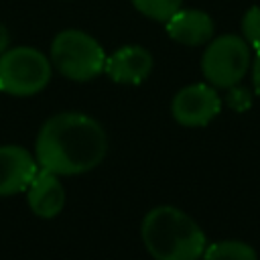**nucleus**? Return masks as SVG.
<instances>
[{
	"label": "nucleus",
	"mask_w": 260,
	"mask_h": 260,
	"mask_svg": "<svg viewBox=\"0 0 260 260\" xmlns=\"http://www.w3.org/2000/svg\"><path fill=\"white\" fill-rule=\"evenodd\" d=\"M108 134L83 112H61L43 122L35 140V158L41 169L59 177L81 175L106 158Z\"/></svg>",
	"instance_id": "f257e3e1"
},
{
	"label": "nucleus",
	"mask_w": 260,
	"mask_h": 260,
	"mask_svg": "<svg viewBox=\"0 0 260 260\" xmlns=\"http://www.w3.org/2000/svg\"><path fill=\"white\" fill-rule=\"evenodd\" d=\"M140 238L154 260H199L207 246L199 223L175 205H156L146 211Z\"/></svg>",
	"instance_id": "f03ea898"
},
{
	"label": "nucleus",
	"mask_w": 260,
	"mask_h": 260,
	"mask_svg": "<svg viewBox=\"0 0 260 260\" xmlns=\"http://www.w3.org/2000/svg\"><path fill=\"white\" fill-rule=\"evenodd\" d=\"M53 67L71 81H91L104 73L106 51L87 32L79 28H65L55 35L49 51Z\"/></svg>",
	"instance_id": "7ed1b4c3"
},
{
	"label": "nucleus",
	"mask_w": 260,
	"mask_h": 260,
	"mask_svg": "<svg viewBox=\"0 0 260 260\" xmlns=\"http://www.w3.org/2000/svg\"><path fill=\"white\" fill-rule=\"evenodd\" d=\"M53 75L51 59L35 47H12L0 55V91L28 98L43 91Z\"/></svg>",
	"instance_id": "20e7f679"
},
{
	"label": "nucleus",
	"mask_w": 260,
	"mask_h": 260,
	"mask_svg": "<svg viewBox=\"0 0 260 260\" xmlns=\"http://www.w3.org/2000/svg\"><path fill=\"white\" fill-rule=\"evenodd\" d=\"M252 63V49L240 35H221L207 43L201 57V71L209 85L228 89L238 85Z\"/></svg>",
	"instance_id": "39448f33"
},
{
	"label": "nucleus",
	"mask_w": 260,
	"mask_h": 260,
	"mask_svg": "<svg viewBox=\"0 0 260 260\" xmlns=\"http://www.w3.org/2000/svg\"><path fill=\"white\" fill-rule=\"evenodd\" d=\"M221 110L217 87L209 83H191L179 89L171 102V116L177 124L187 128L207 126Z\"/></svg>",
	"instance_id": "423d86ee"
},
{
	"label": "nucleus",
	"mask_w": 260,
	"mask_h": 260,
	"mask_svg": "<svg viewBox=\"0 0 260 260\" xmlns=\"http://www.w3.org/2000/svg\"><path fill=\"white\" fill-rule=\"evenodd\" d=\"M39 171V162L30 150L18 144L0 146V197L24 193Z\"/></svg>",
	"instance_id": "0eeeda50"
},
{
	"label": "nucleus",
	"mask_w": 260,
	"mask_h": 260,
	"mask_svg": "<svg viewBox=\"0 0 260 260\" xmlns=\"http://www.w3.org/2000/svg\"><path fill=\"white\" fill-rule=\"evenodd\" d=\"M152 55L140 45H124L106 57L104 73L120 85H138L152 71Z\"/></svg>",
	"instance_id": "6e6552de"
},
{
	"label": "nucleus",
	"mask_w": 260,
	"mask_h": 260,
	"mask_svg": "<svg viewBox=\"0 0 260 260\" xmlns=\"http://www.w3.org/2000/svg\"><path fill=\"white\" fill-rule=\"evenodd\" d=\"M24 195H26L28 209L41 219L57 217L63 211L65 199H67L61 177L47 169H41V167H39L37 175L32 177V181L28 183Z\"/></svg>",
	"instance_id": "1a4fd4ad"
},
{
	"label": "nucleus",
	"mask_w": 260,
	"mask_h": 260,
	"mask_svg": "<svg viewBox=\"0 0 260 260\" xmlns=\"http://www.w3.org/2000/svg\"><path fill=\"white\" fill-rule=\"evenodd\" d=\"M167 35L187 47H199L207 45L213 39L215 24L213 18L197 8H179L167 22H165Z\"/></svg>",
	"instance_id": "9d476101"
},
{
	"label": "nucleus",
	"mask_w": 260,
	"mask_h": 260,
	"mask_svg": "<svg viewBox=\"0 0 260 260\" xmlns=\"http://www.w3.org/2000/svg\"><path fill=\"white\" fill-rule=\"evenodd\" d=\"M203 260H258L256 250L242 240H219L207 244L203 250Z\"/></svg>",
	"instance_id": "9b49d317"
},
{
	"label": "nucleus",
	"mask_w": 260,
	"mask_h": 260,
	"mask_svg": "<svg viewBox=\"0 0 260 260\" xmlns=\"http://www.w3.org/2000/svg\"><path fill=\"white\" fill-rule=\"evenodd\" d=\"M130 2L140 14L156 22H167L183 6V0H130Z\"/></svg>",
	"instance_id": "f8f14e48"
},
{
	"label": "nucleus",
	"mask_w": 260,
	"mask_h": 260,
	"mask_svg": "<svg viewBox=\"0 0 260 260\" xmlns=\"http://www.w3.org/2000/svg\"><path fill=\"white\" fill-rule=\"evenodd\" d=\"M242 37L250 49L260 51V6H250L242 16Z\"/></svg>",
	"instance_id": "ddd939ff"
},
{
	"label": "nucleus",
	"mask_w": 260,
	"mask_h": 260,
	"mask_svg": "<svg viewBox=\"0 0 260 260\" xmlns=\"http://www.w3.org/2000/svg\"><path fill=\"white\" fill-rule=\"evenodd\" d=\"M228 106L234 108L236 112H246L250 106H252V93L248 87H242L240 83L238 85H232L228 87Z\"/></svg>",
	"instance_id": "4468645a"
},
{
	"label": "nucleus",
	"mask_w": 260,
	"mask_h": 260,
	"mask_svg": "<svg viewBox=\"0 0 260 260\" xmlns=\"http://www.w3.org/2000/svg\"><path fill=\"white\" fill-rule=\"evenodd\" d=\"M252 85H254V93L260 98V51H256V57L252 63Z\"/></svg>",
	"instance_id": "2eb2a0df"
},
{
	"label": "nucleus",
	"mask_w": 260,
	"mask_h": 260,
	"mask_svg": "<svg viewBox=\"0 0 260 260\" xmlns=\"http://www.w3.org/2000/svg\"><path fill=\"white\" fill-rule=\"evenodd\" d=\"M8 45H10V32H8V28L0 22V55L8 49Z\"/></svg>",
	"instance_id": "dca6fc26"
}]
</instances>
